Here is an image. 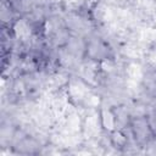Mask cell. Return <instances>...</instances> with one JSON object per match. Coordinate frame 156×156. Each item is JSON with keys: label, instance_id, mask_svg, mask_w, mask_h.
Returning a JSON list of instances; mask_svg holds the SVG:
<instances>
[{"label": "cell", "instance_id": "cell-2", "mask_svg": "<svg viewBox=\"0 0 156 156\" xmlns=\"http://www.w3.org/2000/svg\"><path fill=\"white\" fill-rule=\"evenodd\" d=\"M88 54L93 60H104L108 55V49L101 39H91L88 45Z\"/></svg>", "mask_w": 156, "mask_h": 156}, {"label": "cell", "instance_id": "cell-4", "mask_svg": "<svg viewBox=\"0 0 156 156\" xmlns=\"http://www.w3.org/2000/svg\"><path fill=\"white\" fill-rule=\"evenodd\" d=\"M12 11L10 10V6L7 7L5 4H2V7H1V21L2 23H6V22H10L12 20Z\"/></svg>", "mask_w": 156, "mask_h": 156}, {"label": "cell", "instance_id": "cell-3", "mask_svg": "<svg viewBox=\"0 0 156 156\" xmlns=\"http://www.w3.org/2000/svg\"><path fill=\"white\" fill-rule=\"evenodd\" d=\"M133 132H134V135L138 139V141H145V140H147V138L150 135V128H149V124H147L146 119L139 117L134 122Z\"/></svg>", "mask_w": 156, "mask_h": 156}, {"label": "cell", "instance_id": "cell-1", "mask_svg": "<svg viewBox=\"0 0 156 156\" xmlns=\"http://www.w3.org/2000/svg\"><path fill=\"white\" fill-rule=\"evenodd\" d=\"M13 34L16 39L21 40L22 43H29L32 38V29H30V21L29 20H18L13 26Z\"/></svg>", "mask_w": 156, "mask_h": 156}]
</instances>
